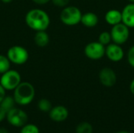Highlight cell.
Listing matches in <instances>:
<instances>
[{"label":"cell","mask_w":134,"mask_h":133,"mask_svg":"<svg viewBox=\"0 0 134 133\" xmlns=\"http://www.w3.org/2000/svg\"><path fill=\"white\" fill-rule=\"evenodd\" d=\"M25 23L29 28L35 31H46L50 24V17L42 9H32L26 13Z\"/></svg>","instance_id":"6da1fadb"},{"label":"cell","mask_w":134,"mask_h":133,"mask_svg":"<svg viewBox=\"0 0 134 133\" xmlns=\"http://www.w3.org/2000/svg\"><path fill=\"white\" fill-rule=\"evenodd\" d=\"M35 96V90L32 84L21 82L13 90V99L16 104L25 106L31 103Z\"/></svg>","instance_id":"7a4b0ae2"},{"label":"cell","mask_w":134,"mask_h":133,"mask_svg":"<svg viewBox=\"0 0 134 133\" xmlns=\"http://www.w3.org/2000/svg\"><path fill=\"white\" fill-rule=\"evenodd\" d=\"M82 15V12L78 7L74 5H67L61 10L60 20L67 26H75L81 22Z\"/></svg>","instance_id":"3957f363"},{"label":"cell","mask_w":134,"mask_h":133,"mask_svg":"<svg viewBox=\"0 0 134 133\" xmlns=\"http://www.w3.org/2000/svg\"><path fill=\"white\" fill-rule=\"evenodd\" d=\"M6 56L11 63L16 65H23L28 60L29 53L27 49L21 45H15L11 46L6 53Z\"/></svg>","instance_id":"277c9868"},{"label":"cell","mask_w":134,"mask_h":133,"mask_svg":"<svg viewBox=\"0 0 134 133\" xmlns=\"http://www.w3.org/2000/svg\"><path fill=\"white\" fill-rule=\"evenodd\" d=\"M20 82V74L15 70L9 69L6 72L2 74L0 77V85L5 89V91L14 90Z\"/></svg>","instance_id":"5b68a950"},{"label":"cell","mask_w":134,"mask_h":133,"mask_svg":"<svg viewBox=\"0 0 134 133\" xmlns=\"http://www.w3.org/2000/svg\"><path fill=\"white\" fill-rule=\"evenodd\" d=\"M111 41L118 45H122L127 42L130 37V28L123 23H119L112 26L111 30Z\"/></svg>","instance_id":"8992f818"},{"label":"cell","mask_w":134,"mask_h":133,"mask_svg":"<svg viewBox=\"0 0 134 133\" xmlns=\"http://www.w3.org/2000/svg\"><path fill=\"white\" fill-rule=\"evenodd\" d=\"M6 119L14 127H23L27 122V115L21 109L14 107L6 113Z\"/></svg>","instance_id":"52a82bcc"},{"label":"cell","mask_w":134,"mask_h":133,"mask_svg":"<svg viewBox=\"0 0 134 133\" xmlns=\"http://www.w3.org/2000/svg\"><path fill=\"white\" fill-rule=\"evenodd\" d=\"M84 53L89 59L97 60L105 55V47L99 42H92L86 45Z\"/></svg>","instance_id":"ba28073f"},{"label":"cell","mask_w":134,"mask_h":133,"mask_svg":"<svg viewBox=\"0 0 134 133\" xmlns=\"http://www.w3.org/2000/svg\"><path fill=\"white\" fill-rule=\"evenodd\" d=\"M100 83L106 87H112L117 82V76L114 70L110 67H104L99 73Z\"/></svg>","instance_id":"9c48e42d"},{"label":"cell","mask_w":134,"mask_h":133,"mask_svg":"<svg viewBox=\"0 0 134 133\" xmlns=\"http://www.w3.org/2000/svg\"><path fill=\"white\" fill-rule=\"evenodd\" d=\"M105 55L110 60L113 62H119L122 60L124 56V51L120 45L111 43L108 44L105 48Z\"/></svg>","instance_id":"30bf717a"},{"label":"cell","mask_w":134,"mask_h":133,"mask_svg":"<svg viewBox=\"0 0 134 133\" xmlns=\"http://www.w3.org/2000/svg\"><path fill=\"white\" fill-rule=\"evenodd\" d=\"M68 109L61 105H58L51 108L49 112V115L51 120L56 122H61L65 121L68 117Z\"/></svg>","instance_id":"8fae6325"},{"label":"cell","mask_w":134,"mask_h":133,"mask_svg":"<svg viewBox=\"0 0 134 133\" xmlns=\"http://www.w3.org/2000/svg\"><path fill=\"white\" fill-rule=\"evenodd\" d=\"M122 23L126 25L129 28L134 27V3L127 4L122 9Z\"/></svg>","instance_id":"7c38bea8"},{"label":"cell","mask_w":134,"mask_h":133,"mask_svg":"<svg viewBox=\"0 0 134 133\" xmlns=\"http://www.w3.org/2000/svg\"><path fill=\"white\" fill-rule=\"evenodd\" d=\"M98 16L92 12H88L82 15L81 22L86 27H94L98 24Z\"/></svg>","instance_id":"4fadbf2b"},{"label":"cell","mask_w":134,"mask_h":133,"mask_svg":"<svg viewBox=\"0 0 134 133\" xmlns=\"http://www.w3.org/2000/svg\"><path fill=\"white\" fill-rule=\"evenodd\" d=\"M49 36L46 31H35L34 36V42L37 46L41 48L46 47L49 43Z\"/></svg>","instance_id":"5bb4252c"},{"label":"cell","mask_w":134,"mask_h":133,"mask_svg":"<svg viewBox=\"0 0 134 133\" xmlns=\"http://www.w3.org/2000/svg\"><path fill=\"white\" fill-rule=\"evenodd\" d=\"M105 20L111 26L118 24L122 22V13L117 9L108 10L105 14Z\"/></svg>","instance_id":"9a60e30c"},{"label":"cell","mask_w":134,"mask_h":133,"mask_svg":"<svg viewBox=\"0 0 134 133\" xmlns=\"http://www.w3.org/2000/svg\"><path fill=\"white\" fill-rule=\"evenodd\" d=\"M15 100L13 99V96H5L4 97V99L2 100V101L0 103V107H2L5 112L7 113L8 111H9L11 109L14 108L15 107Z\"/></svg>","instance_id":"2e32d148"},{"label":"cell","mask_w":134,"mask_h":133,"mask_svg":"<svg viewBox=\"0 0 134 133\" xmlns=\"http://www.w3.org/2000/svg\"><path fill=\"white\" fill-rule=\"evenodd\" d=\"M11 62L5 55L0 54V74L6 72L10 69Z\"/></svg>","instance_id":"e0dca14e"},{"label":"cell","mask_w":134,"mask_h":133,"mask_svg":"<svg viewBox=\"0 0 134 133\" xmlns=\"http://www.w3.org/2000/svg\"><path fill=\"white\" fill-rule=\"evenodd\" d=\"M76 133H93V126L86 122L79 124L76 127Z\"/></svg>","instance_id":"ac0fdd59"},{"label":"cell","mask_w":134,"mask_h":133,"mask_svg":"<svg viewBox=\"0 0 134 133\" xmlns=\"http://www.w3.org/2000/svg\"><path fill=\"white\" fill-rule=\"evenodd\" d=\"M38 107L42 112H49L52 108V103L49 100L42 98L39 100L38 103Z\"/></svg>","instance_id":"d6986e66"},{"label":"cell","mask_w":134,"mask_h":133,"mask_svg":"<svg viewBox=\"0 0 134 133\" xmlns=\"http://www.w3.org/2000/svg\"><path fill=\"white\" fill-rule=\"evenodd\" d=\"M111 41V34L108 31H103L99 35V38H98V42L102 44L103 45H108V44H110Z\"/></svg>","instance_id":"ffe728a7"},{"label":"cell","mask_w":134,"mask_h":133,"mask_svg":"<svg viewBox=\"0 0 134 133\" xmlns=\"http://www.w3.org/2000/svg\"><path fill=\"white\" fill-rule=\"evenodd\" d=\"M20 133H39V129L35 125L26 124L22 127Z\"/></svg>","instance_id":"44dd1931"},{"label":"cell","mask_w":134,"mask_h":133,"mask_svg":"<svg viewBox=\"0 0 134 133\" xmlns=\"http://www.w3.org/2000/svg\"><path fill=\"white\" fill-rule=\"evenodd\" d=\"M127 60L131 67L134 68V45L130 47L127 53Z\"/></svg>","instance_id":"7402d4cb"},{"label":"cell","mask_w":134,"mask_h":133,"mask_svg":"<svg viewBox=\"0 0 134 133\" xmlns=\"http://www.w3.org/2000/svg\"><path fill=\"white\" fill-rule=\"evenodd\" d=\"M51 2H53V4L54 5H56L57 7L64 8L68 5L70 0H51Z\"/></svg>","instance_id":"603a6c76"},{"label":"cell","mask_w":134,"mask_h":133,"mask_svg":"<svg viewBox=\"0 0 134 133\" xmlns=\"http://www.w3.org/2000/svg\"><path fill=\"white\" fill-rule=\"evenodd\" d=\"M5 118H6V112L2 107H0V122H2Z\"/></svg>","instance_id":"cb8c5ba5"},{"label":"cell","mask_w":134,"mask_h":133,"mask_svg":"<svg viewBox=\"0 0 134 133\" xmlns=\"http://www.w3.org/2000/svg\"><path fill=\"white\" fill-rule=\"evenodd\" d=\"M5 96V89L0 85V103L2 101V100L4 99V97Z\"/></svg>","instance_id":"d4e9b609"},{"label":"cell","mask_w":134,"mask_h":133,"mask_svg":"<svg viewBox=\"0 0 134 133\" xmlns=\"http://www.w3.org/2000/svg\"><path fill=\"white\" fill-rule=\"evenodd\" d=\"M31 1L38 5H45V4H47L51 0H31Z\"/></svg>","instance_id":"484cf974"},{"label":"cell","mask_w":134,"mask_h":133,"mask_svg":"<svg viewBox=\"0 0 134 133\" xmlns=\"http://www.w3.org/2000/svg\"><path fill=\"white\" fill-rule=\"evenodd\" d=\"M130 92L131 93L134 95V78L133 79V81L131 82L130 83Z\"/></svg>","instance_id":"4316f807"},{"label":"cell","mask_w":134,"mask_h":133,"mask_svg":"<svg viewBox=\"0 0 134 133\" xmlns=\"http://www.w3.org/2000/svg\"><path fill=\"white\" fill-rule=\"evenodd\" d=\"M0 133H9V131L4 127H1L0 128Z\"/></svg>","instance_id":"83f0119b"},{"label":"cell","mask_w":134,"mask_h":133,"mask_svg":"<svg viewBox=\"0 0 134 133\" xmlns=\"http://www.w3.org/2000/svg\"><path fill=\"white\" fill-rule=\"evenodd\" d=\"M1 2H3V3L8 4V3L12 2H13V0H1Z\"/></svg>","instance_id":"f1b7e54d"},{"label":"cell","mask_w":134,"mask_h":133,"mask_svg":"<svg viewBox=\"0 0 134 133\" xmlns=\"http://www.w3.org/2000/svg\"><path fill=\"white\" fill-rule=\"evenodd\" d=\"M116 133H130L129 132H126V131H122V132H118Z\"/></svg>","instance_id":"f546056e"},{"label":"cell","mask_w":134,"mask_h":133,"mask_svg":"<svg viewBox=\"0 0 134 133\" xmlns=\"http://www.w3.org/2000/svg\"><path fill=\"white\" fill-rule=\"evenodd\" d=\"M128 1H130V2H132V3H134V0H128Z\"/></svg>","instance_id":"4dcf8cb0"}]
</instances>
